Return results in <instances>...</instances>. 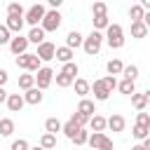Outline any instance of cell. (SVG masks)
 I'll list each match as a JSON object with an SVG mask.
<instances>
[{
	"mask_svg": "<svg viewBox=\"0 0 150 150\" xmlns=\"http://www.w3.org/2000/svg\"><path fill=\"white\" fill-rule=\"evenodd\" d=\"M26 38H28V42H33V45H42V42H45V30H42L40 26H35V28L28 30Z\"/></svg>",
	"mask_w": 150,
	"mask_h": 150,
	"instance_id": "obj_19",
	"label": "cell"
},
{
	"mask_svg": "<svg viewBox=\"0 0 150 150\" xmlns=\"http://www.w3.org/2000/svg\"><path fill=\"white\" fill-rule=\"evenodd\" d=\"M108 120V129L110 131H115V134H120V131H124V127H127V120L122 117V115H117V112H112L110 117H105Z\"/></svg>",
	"mask_w": 150,
	"mask_h": 150,
	"instance_id": "obj_9",
	"label": "cell"
},
{
	"mask_svg": "<svg viewBox=\"0 0 150 150\" xmlns=\"http://www.w3.org/2000/svg\"><path fill=\"white\" fill-rule=\"evenodd\" d=\"M5 103H7V108H9L12 112H19V110L26 105V101H23V94H9Z\"/></svg>",
	"mask_w": 150,
	"mask_h": 150,
	"instance_id": "obj_11",
	"label": "cell"
},
{
	"mask_svg": "<svg viewBox=\"0 0 150 150\" xmlns=\"http://www.w3.org/2000/svg\"><path fill=\"white\" fill-rule=\"evenodd\" d=\"M122 75H124V80H131V82H136V77H138V66H124V70H122Z\"/></svg>",
	"mask_w": 150,
	"mask_h": 150,
	"instance_id": "obj_35",
	"label": "cell"
},
{
	"mask_svg": "<svg viewBox=\"0 0 150 150\" xmlns=\"http://www.w3.org/2000/svg\"><path fill=\"white\" fill-rule=\"evenodd\" d=\"M5 26H7V30H9V33L21 35V28H23V16H7Z\"/></svg>",
	"mask_w": 150,
	"mask_h": 150,
	"instance_id": "obj_15",
	"label": "cell"
},
{
	"mask_svg": "<svg viewBox=\"0 0 150 150\" xmlns=\"http://www.w3.org/2000/svg\"><path fill=\"white\" fill-rule=\"evenodd\" d=\"M9 40H12V33H9L7 26L2 23V26H0V45H9Z\"/></svg>",
	"mask_w": 150,
	"mask_h": 150,
	"instance_id": "obj_42",
	"label": "cell"
},
{
	"mask_svg": "<svg viewBox=\"0 0 150 150\" xmlns=\"http://www.w3.org/2000/svg\"><path fill=\"white\" fill-rule=\"evenodd\" d=\"M42 98H45V94H42L38 87H33V89H28V91L23 94V101H26L28 105H38V103H42Z\"/></svg>",
	"mask_w": 150,
	"mask_h": 150,
	"instance_id": "obj_14",
	"label": "cell"
},
{
	"mask_svg": "<svg viewBox=\"0 0 150 150\" xmlns=\"http://www.w3.org/2000/svg\"><path fill=\"white\" fill-rule=\"evenodd\" d=\"M105 70L115 77V75H122V70H124V63L120 61V59H110L108 63H105Z\"/></svg>",
	"mask_w": 150,
	"mask_h": 150,
	"instance_id": "obj_21",
	"label": "cell"
},
{
	"mask_svg": "<svg viewBox=\"0 0 150 150\" xmlns=\"http://www.w3.org/2000/svg\"><path fill=\"white\" fill-rule=\"evenodd\" d=\"M91 12H94V16L108 14V5H105V2H94V5H91Z\"/></svg>",
	"mask_w": 150,
	"mask_h": 150,
	"instance_id": "obj_38",
	"label": "cell"
},
{
	"mask_svg": "<svg viewBox=\"0 0 150 150\" xmlns=\"http://www.w3.org/2000/svg\"><path fill=\"white\" fill-rule=\"evenodd\" d=\"M73 56H75V52H73V49H68L66 45H63V47H56V54H54V59H56V61H61V63H70V61H73Z\"/></svg>",
	"mask_w": 150,
	"mask_h": 150,
	"instance_id": "obj_17",
	"label": "cell"
},
{
	"mask_svg": "<svg viewBox=\"0 0 150 150\" xmlns=\"http://www.w3.org/2000/svg\"><path fill=\"white\" fill-rule=\"evenodd\" d=\"M145 101H148V103H150V89H148V91H145Z\"/></svg>",
	"mask_w": 150,
	"mask_h": 150,
	"instance_id": "obj_50",
	"label": "cell"
},
{
	"mask_svg": "<svg viewBox=\"0 0 150 150\" xmlns=\"http://www.w3.org/2000/svg\"><path fill=\"white\" fill-rule=\"evenodd\" d=\"M54 80H56V87H61V89H66V87H70L75 80L73 77H68V75H61V73H56L54 75Z\"/></svg>",
	"mask_w": 150,
	"mask_h": 150,
	"instance_id": "obj_36",
	"label": "cell"
},
{
	"mask_svg": "<svg viewBox=\"0 0 150 150\" xmlns=\"http://www.w3.org/2000/svg\"><path fill=\"white\" fill-rule=\"evenodd\" d=\"M141 145H143V148H145V150H150V136H148V138H145V141H143V143H141Z\"/></svg>",
	"mask_w": 150,
	"mask_h": 150,
	"instance_id": "obj_48",
	"label": "cell"
},
{
	"mask_svg": "<svg viewBox=\"0 0 150 150\" xmlns=\"http://www.w3.org/2000/svg\"><path fill=\"white\" fill-rule=\"evenodd\" d=\"M89 150H91V148H89Z\"/></svg>",
	"mask_w": 150,
	"mask_h": 150,
	"instance_id": "obj_52",
	"label": "cell"
},
{
	"mask_svg": "<svg viewBox=\"0 0 150 150\" xmlns=\"http://www.w3.org/2000/svg\"><path fill=\"white\" fill-rule=\"evenodd\" d=\"M77 112L91 120V117L96 115V105H94V101H89V98H80V105H77Z\"/></svg>",
	"mask_w": 150,
	"mask_h": 150,
	"instance_id": "obj_12",
	"label": "cell"
},
{
	"mask_svg": "<svg viewBox=\"0 0 150 150\" xmlns=\"http://www.w3.org/2000/svg\"><path fill=\"white\" fill-rule=\"evenodd\" d=\"M148 35V28H145V23L143 21H134L131 23V38H136V40H143Z\"/></svg>",
	"mask_w": 150,
	"mask_h": 150,
	"instance_id": "obj_20",
	"label": "cell"
},
{
	"mask_svg": "<svg viewBox=\"0 0 150 150\" xmlns=\"http://www.w3.org/2000/svg\"><path fill=\"white\" fill-rule=\"evenodd\" d=\"M12 134H14V120L2 117L0 120V136H12Z\"/></svg>",
	"mask_w": 150,
	"mask_h": 150,
	"instance_id": "obj_27",
	"label": "cell"
},
{
	"mask_svg": "<svg viewBox=\"0 0 150 150\" xmlns=\"http://www.w3.org/2000/svg\"><path fill=\"white\" fill-rule=\"evenodd\" d=\"M89 148L91 150H112V141L105 134H89Z\"/></svg>",
	"mask_w": 150,
	"mask_h": 150,
	"instance_id": "obj_6",
	"label": "cell"
},
{
	"mask_svg": "<svg viewBox=\"0 0 150 150\" xmlns=\"http://www.w3.org/2000/svg\"><path fill=\"white\" fill-rule=\"evenodd\" d=\"M30 145H28V141L26 138H16V141H12V148L9 150H28Z\"/></svg>",
	"mask_w": 150,
	"mask_h": 150,
	"instance_id": "obj_41",
	"label": "cell"
},
{
	"mask_svg": "<svg viewBox=\"0 0 150 150\" xmlns=\"http://www.w3.org/2000/svg\"><path fill=\"white\" fill-rule=\"evenodd\" d=\"M143 14H145V9H143L141 5H131V7H129V16H131V23H134V21H143Z\"/></svg>",
	"mask_w": 150,
	"mask_h": 150,
	"instance_id": "obj_32",
	"label": "cell"
},
{
	"mask_svg": "<svg viewBox=\"0 0 150 150\" xmlns=\"http://www.w3.org/2000/svg\"><path fill=\"white\" fill-rule=\"evenodd\" d=\"M131 150H145V148H143V145H141V143H136V145H134V148H131Z\"/></svg>",
	"mask_w": 150,
	"mask_h": 150,
	"instance_id": "obj_49",
	"label": "cell"
},
{
	"mask_svg": "<svg viewBox=\"0 0 150 150\" xmlns=\"http://www.w3.org/2000/svg\"><path fill=\"white\" fill-rule=\"evenodd\" d=\"M28 150H42V148H40V145H35V148H28Z\"/></svg>",
	"mask_w": 150,
	"mask_h": 150,
	"instance_id": "obj_51",
	"label": "cell"
},
{
	"mask_svg": "<svg viewBox=\"0 0 150 150\" xmlns=\"http://www.w3.org/2000/svg\"><path fill=\"white\" fill-rule=\"evenodd\" d=\"M80 73V68H77V63L75 61H70V63H63V68H61V75H68V77H73L75 80V75Z\"/></svg>",
	"mask_w": 150,
	"mask_h": 150,
	"instance_id": "obj_33",
	"label": "cell"
},
{
	"mask_svg": "<svg viewBox=\"0 0 150 150\" xmlns=\"http://www.w3.org/2000/svg\"><path fill=\"white\" fill-rule=\"evenodd\" d=\"M61 129H63V124L56 117H47L45 120V134H54L56 136V131H61Z\"/></svg>",
	"mask_w": 150,
	"mask_h": 150,
	"instance_id": "obj_22",
	"label": "cell"
},
{
	"mask_svg": "<svg viewBox=\"0 0 150 150\" xmlns=\"http://www.w3.org/2000/svg\"><path fill=\"white\" fill-rule=\"evenodd\" d=\"M30 61H33V54H21V56H16V68H21V70H30Z\"/></svg>",
	"mask_w": 150,
	"mask_h": 150,
	"instance_id": "obj_30",
	"label": "cell"
},
{
	"mask_svg": "<svg viewBox=\"0 0 150 150\" xmlns=\"http://www.w3.org/2000/svg\"><path fill=\"white\" fill-rule=\"evenodd\" d=\"M148 115H150V112H148Z\"/></svg>",
	"mask_w": 150,
	"mask_h": 150,
	"instance_id": "obj_54",
	"label": "cell"
},
{
	"mask_svg": "<svg viewBox=\"0 0 150 150\" xmlns=\"http://www.w3.org/2000/svg\"><path fill=\"white\" fill-rule=\"evenodd\" d=\"M54 54H56V45H52V42H42V45H38V52H35V56L40 59V61H52L54 59Z\"/></svg>",
	"mask_w": 150,
	"mask_h": 150,
	"instance_id": "obj_8",
	"label": "cell"
},
{
	"mask_svg": "<svg viewBox=\"0 0 150 150\" xmlns=\"http://www.w3.org/2000/svg\"><path fill=\"white\" fill-rule=\"evenodd\" d=\"M52 80H54V70H52L49 66H42V68L38 70V75H35V87H38L40 91H45V89L52 84Z\"/></svg>",
	"mask_w": 150,
	"mask_h": 150,
	"instance_id": "obj_5",
	"label": "cell"
},
{
	"mask_svg": "<svg viewBox=\"0 0 150 150\" xmlns=\"http://www.w3.org/2000/svg\"><path fill=\"white\" fill-rule=\"evenodd\" d=\"M59 5H61V0H49V7L52 9H59Z\"/></svg>",
	"mask_w": 150,
	"mask_h": 150,
	"instance_id": "obj_47",
	"label": "cell"
},
{
	"mask_svg": "<svg viewBox=\"0 0 150 150\" xmlns=\"http://www.w3.org/2000/svg\"><path fill=\"white\" fill-rule=\"evenodd\" d=\"M103 80V84H105V89L112 94V89H117V77H112V75H105V77H101Z\"/></svg>",
	"mask_w": 150,
	"mask_h": 150,
	"instance_id": "obj_39",
	"label": "cell"
},
{
	"mask_svg": "<svg viewBox=\"0 0 150 150\" xmlns=\"http://www.w3.org/2000/svg\"><path fill=\"white\" fill-rule=\"evenodd\" d=\"M110 26V19H108V14H101V16H94V30H105Z\"/></svg>",
	"mask_w": 150,
	"mask_h": 150,
	"instance_id": "obj_29",
	"label": "cell"
},
{
	"mask_svg": "<svg viewBox=\"0 0 150 150\" xmlns=\"http://www.w3.org/2000/svg\"><path fill=\"white\" fill-rule=\"evenodd\" d=\"M143 23H145V28L150 30V12H145V14H143Z\"/></svg>",
	"mask_w": 150,
	"mask_h": 150,
	"instance_id": "obj_45",
	"label": "cell"
},
{
	"mask_svg": "<svg viewBox=\"0 0 150 150\" xmlns=\"http://www.w3.org/2000/svg\"><path fill=\"white\" fill-rule=\"evenodd\" d=\"M101 47H103V33H98V30H91V33L84 38V42H82V49H84L89 56L98 54Z\"/></svg>",
	"mask_w": 150,
	"mask_h": 150,
	"instance_id": "obj_2",
	"label": "cell"
},
{
	"mask_svg": "<svg viewBox=\"0 0 150 150\" xmlns=\"http://www.w3.org/2000/svg\"><path fill=\"white\" fill-rule=\"evenodd\" d=\"M73 87H75V94H77V96H82V98H84V96H87V94L91 91V84H89V82H87L84 77H75Z\"/></svg>",
	"mask_w": 150,
	"mask_h": 150,
	"instance_id": "obj_18",
	"label": "cell"
},
{
	"mask_svg": "<svg viewBox=\"0 0 150 150\" xmlns=\"http://www.w3.org/2000/svg\"><path fill=\"white\" fill-rule=\"evenodd\" d=\"M105 127H108V120H105L103 115H94V117L89 120V129H91L94 134H103Z\"/></svg>",
	"mask_w": 150,
	"mask_h": 150,
	"instance_id": "obj_16",
	"label": "cell"
},
{
	"mask_svg": "<svg viewBox=\"0 0 150 150\" xmlns=\"http://www.w3.org/2000/svg\"><path fill=\"white\" fill-rule=\"evenodd\" d=\"M117 89H120V94L131 96V94H136V82H131V80H122V82H117Z\"/></svg>",
	"mask_w": 150,
	"mask_h": 150,
	"instance_id": "obj_24",
	"label": "cell"
},
{
	"mask_svg": "<svg viewBox=\"0 0 150 150\" xmlns=\"http://www.w3.org/2000/svg\"><path fill=\"white\" fill-rule=\"evenodd\" d=\"M87 141H89V131H87V129H80V131L73 136V143H75V145H87Z\"/></svg>",
	"mask_w": 150,
	"mask_h": 150,
	"instance_id": "obj_37",
	"label": "cell"
},
{
	"mask_svg": "<svg viewBox=\"0 0 150 150\" xmlns=\"http://www.w3.org/2000/svg\"><path fill=\"white\" fill-rule=\"evenodd\" d=\"M19 87H21L23 91L33 89V87H35V75H30V73H23V75H19Z\"/></svg>",
	"mask_w": 150,
	"mask_h": 150,
	"instance_id": "obj_23",
	"label": "cell"
},
{
	"mask_svg": "<svg viewBox=\"0 0 150 150\" xmlns=\"http://www.w3.org/2000/svg\"><path fill=\"white\" fill-rule=\"evenodd\" d=\"M80 129H82V127H77V124H75L73 120H68V122L63 124V129H61V131H63V134H66V136H68V138L73 141V136H75V134H77Z\"/></svg>",
	"mask_w": 150,
	"mask_h": 150,
	"instance_id": "obj_34",
	"label": "cell"
},
{
	"mask_svg": "<svg viewBox=\"0 0 150 150\" xmlns=\"http://www.w3.org/2000/svg\"><path fill=\"white\" fill-rule=\"evenodd\" d=\"M131 134H134V138H136V141H141V143H143V141L150 136V127H141V124H134Z\"/></svg>",
	"mask_w": 150,
	"mask_h": 150,
	"instance_id": "obj_25",
	"label": "cell"
},
{
	"mask_svg": "<svg viewBox=\"0 0 150 150\" xmlns=\"http://www.w3.org/2000/svg\"><path fill=\"white\" fill-rule=\"evenodd\" d=\"M131 105L136 108V110H145V105H148V101H145V94H131Z\"/></svg>",
	"mask_w": 150,
	"mask_h": 150,
	"instance_id": "obj_31",
	"label": "cell"
},
{
	"mask_svg": "<svg viewBox=\"0 0 150 150\" xmlns=\"http://www.w3.org/2000/svg\"><path fill=\"white\" fill-rule=\"evenodd\" d=\"M103 40L108 42L110 49H120V47L124 45V30H122V26H120V23H110V26L105 28Z\"/></svg>",
	"mask_w": 150,
	"mask_h": 150,
	"instance_id": "obj_1",
	"label": "cell"
},
{
	"mask_svg": "<svg viewBox=\"0 0 150 150\" xmlns=\"http://www.w3.org/2000/svg\"><path fill=\"white\" fill-rule=\"evenodd\" d=\"M28 38H23V35H14L12 40H9V49H12V54H16V56H21V54H26V49H28Z\"/></svg>",
	"mask_w": 150,
	"mask_h": 150,
	"instance_id": "obj_7",
	"label": "cell"
},
{
	"mask_svg": "<svg viewBox=\"0 0 150 150\" xmlns=\"http://www.w3.org/2000/svg\"><path fill=\"white\" fill-rule=\"evenodd\" d=\"M136 124H141V127H150V115H148V112H138V115H136Z\"/></svg>",
	"mask_w": 150,
	"mask_h": 150,
	"instance_id": "obj_43",
	"label": "cell"
},
{
	"mask_svg": "<svg viewBox=\"0 0 150 150\" xmlns=\"http://www.w3.org/2000/svg\"><path fill=\"white\" fill-rule=\"evenodd\" d=\"M7 96H9V94L5 91V87H0V103H2V101H7Z\"/></svg>",
	"mask_w": 150,
	"mask_h": 150,
	"instance_id": "obj_46",
	"label": "cell"
},
{
	"mask_svg": "<svg viewBox=\"0 0 150 150\" xmlns=\"http://www.w3.org/2000/svg\"><path fill=\"white\" fill-rule=\"evenodd\" d=\"M45 14H47V9H45V5H40V2H35V5H30V7L26 9V14H23V21H26V23H30V28H35L38 23H42V19H45Z\"/></svg>",
	"mask_w": 150,
	"mask_h": 150,
	"instance_id": "obj_3",
	"label": "cell"
},
{
	"mask_svg": "<svg viewBox=\"0 0 150 150\" xmlns=\"http://www.w3.org/2000/svg\"><path fill=\"white\" fill-rule=\"evenodd\" d=\"M0 120H2V117H0Z\"/></svg>",
	"mask_w": 150,
	"mask_h": 150,
	"instance_id": "obj_53",
	"label": "cell"
},
{
	"mask_svg": "<svg viewBox=\"0 0 150 150\" xmlns=\"http://www.w3.org/2000/svg\"><path fill=\"white\" fill-rule=\"evenodd\" d=\"M70 120H73V122H75L77 127H82V129H84V124H89V117H84V115H80L77 110H75V112L70 115Z\"/></svg>",
	"mask_w": 150,
	"mask_h": 150,
	"instance_id": "obj_40",
	"label": "cell"
},
{
	"mask_svg": "<svg viewBox=\"0 0 150 150\" xmlns=\"http://www.w3.org/2000/svg\"><path fill=\"white\" fill-rule=\"evenodd\" d=\"M7 80H9L7 70H5V68H0V87H5V84H7Z\"/></svg>",
	"mask_w": 150,
	"mask_h": 150,
	"instance_id": "obj_44",
	"label": "cell"
},
{
	"mask_svg": "<svg viewBox=\"0 0 150 150\" xmlns=\"http://www.w3.org/2000/svg\"><path fill=\"white\" fill-rule=\"evenodd\" d=\"M23 14H26V9H23L21 2H9L7 5V16H23Z\"/></svg>",
	"mask_w": 150,
	"mask_h": 150,
	"instance_id": "obj_28",
	"label": "cell"
},
{
	"mask_svg": "<svg viewBox=\"0 0 150 150\" xmlns=\"http://www.w3.org/2000/svg\"><path fill=\"white\" fill-rule=\"evenodd\" d=\"M40 148H42V150L56 148V136H54V134H42V136H40Z\"/></svg>",
	"mask_w": 150,
	"mask_h": 150,
	"instance_id": "obj_26",
	"label": "cell"
},
{
	"mask_svg": "<svg viewBox=\"0 0 150 150\" xmlns=\"http://www.w3.org/2000/svg\"><path fill=\"white\" fill-rule=\"evenodd\" d=\"M82 42H84V38H82L80 30H70L66 35V47L68 49H77V47H82Z\"/></svg>",
	"mask_w": 150,
	"mask_h": 150,
	"instance_id": "obj_13",
	"label": "cell"
},
{
	"mask_svg": "<svg viewBox=\"0 0 150 150\" xmlns=\"http://www.w3.org/2000/svg\"><path fill=\"white\" fill-rule=\"evenodd\" d=\"M61 14H59V9H49L47 14H45V19H42V23H40V28L45 30V33H54V30H59V26H61Z\"/></svg>",
	"mask_w": 150,
	"mask_h": 150,
	"instance_id": "obj_4",
	"label": "cell"
},
{
	"mask_svg": "<svg viewBox=\"0 0 150 150\" xmlns=\"http://www.w3.org/2000/svg\"><path fill=\"white\" fill-rule=\"evenodd\" d=\"M91 91H94V98H96V101H108V96H110V91L105 89L103 80H94V84H91Z\"/></svg>",
	"mask_w": 150,
	"mask_h": 150,
	"instance_id": "obj_10",
	"label": "cell"
}]
</instances>
